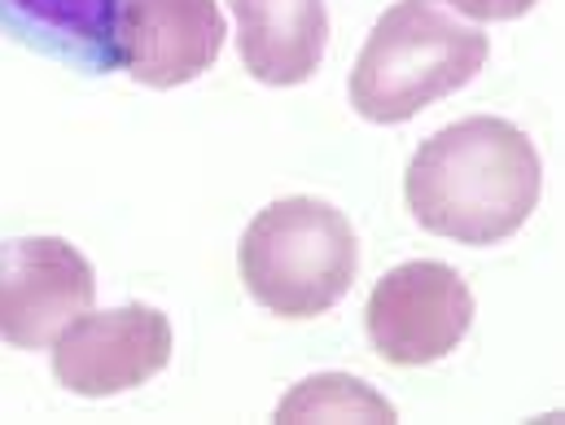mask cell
I'll return each instance as SVG.
<instances>
[{
    "mask_svg": "<svg viewBox=\"0 0 565 425\" xmlns=\"http://www.w3.org/2000/svg\"><path fill=\"white\" fill-rule=\"evenodd\" d=\"M544 167L535 141L495 115L438 128L408 162L404 198L425 233L460 246L513 237L540 206Z\"/></svg>",
    "mask_w": 565,
    "mask_h": 425,
    "instance_id": "6da1fadb",
    "label": "cell"
},
{
    "mask_svg": "<svg viewBox=\"0 0 565 425\" xmlns=\"http://www.w3.org/2000/svg\"><path fill=\"white\" fill-rule=\"evenodd\" d=\"M246 71L268 88L307 84L329 49L324 0H228Z\"/></svg>",
    "mask_w": 565,
    "mask_h": 425,
    "instance_id": "ba28073f",
    "label": "cell"
},
{
    "mask_svg": "<svg viewBox=\"0 0 565 425\" xmlns=\"http://www.w3.org/2000/svg\"><path fill=\"white\" fill-rule=\"evenodd\" d=\"M97 273L66 237H13L0 246V342L18 351L53 338L93 307Z\"/></svg>",
    "mask_w": 565,
    "mask_h": 425,
    "instance_id": "8992f818",
    "label": "cell"
},
{
    "mask_svg": "<svg viewBox=\"0 0 565 425\" xmlns=\"http://www.w3.org/2000/svg\"><path fill=\"white\" fill-rule=\"evenodd\" d=\"M451 13H465L473 22H509V18H522L531 13L540 0H447Z\"/></svg>",
    "mask_w": 565,
    "mask_h": 425,
    "instance_id": "30bf717a",
    "label": "cell"
},
{
    "mask_svg": "<svg viewBox=\"0 0 565 425\" xmlns=\"http://www.w3.org/2000/svg\"><path fill=\"white\" fill-rule=\"evenodd\" d=\"M277 422H395V404L382 400L369 382L347 378V373H316L298 382L273 413Z\"/></svg>",
    "mask_w": 565,
    "mask_h": 425,
    "instance_id": "9c48e42d",
    "label": "cell"
},
{
    "mask_svg": "<svg viewBox=\"0 0 565 425\" xmlns=\"http://www.w3.org/2000/svg\"><path fill=\"white\" fill-rule=\"evenodd\" d=\"M171 320L158 307H88L53 338V378L84 400L124 395L171 364Z\"/></svg>",
    "mask_w": 565,
    "mask_h": 425,
    "instance_id": "5b68a950",
    "label": "cell"
},
{
    "mask_svg": "<svg viewBox=\"0 0 565 425\" xmlns=\"http://www.w3.org/2000/svg\"><path fill=\"white\" fill-rule=\"evenodd\" d=\"M224 35L228 22L215 0H124L115 57L145 88H180L215 66Z\"/></svg>",
    "mask_w": 565,
    "mask_h": 425,
    "instance_id": "52a82bcc",
    "label": "cell"
},
{
    "mask_svg": "<svg viewBox=\"0 0 565 425\" xmlns=\"http://www.w3.org/2000/svg\"><path fill=\"white\" fill-rule=\"evenodd\" d=\"M491 40L460 22L443 0L391 4L351 71V106L369 124H408L465 88L487 66Z\"/></svg>",
    "mask_w": 565,
    "mask_h": 425,
    "instance_id": "7a4b0ae2",
    "label": "cell"
},
{
    "mask_svg": "<svg viewBox=\"0 0 565 425\" xmlns=\"http://www.w3.org/2000/svg\"><path fill=\"white\" fill-rule=\"evenodd\" d=\"M373 351L395 369H422L447 360L469 325H473V294L465 277L438 259H413L391 268L373 285L364 307Z\"/></svg>",
    "mask_w": 565,
    "mask_h": 425,
    "instance_id": "277c9868",
    "label": "cell"
},
{
    "mask_svg": "<svg viewBox=\"0 0 565 425\" xmlns=\"http://www.w3.org/2000/svg\"><path fill=\"white\" fill-rule=\"evenodd\" d=\"M237 268L250 298L273 316H324L347 298L360 273L355 229L320 198H281L250 220L237 246Z\"/></svg>",
    "mask_w": 565,
    "mask_h": 425,
    "instance_id": "3957f363",
    "label": "cell"
}]
</instances>
